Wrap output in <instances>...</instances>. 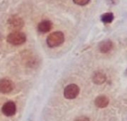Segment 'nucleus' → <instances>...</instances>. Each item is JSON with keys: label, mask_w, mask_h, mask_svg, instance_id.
I'll use <instances>...</instances> for the list:
<instances>
[{"label": "nucleus", "mask_w": 127, "mask_h": 121, "mask_svg": "<svg viewBox=\"0 0 127 121\" xmlns=\"http://www.w3.org/2000/svg\"><path fill=\"white\" fill-rule=\"evenodd\" d=\"M95 105L98 108H105L109 103V99L104 95L99 96L94 101Z\"/></svg>", "instance_id": "nucleus-8"}, {"label": "nucleus", "mask_w": 127, "mask_h": 121, "mask_svg": "<svg viewBox=\"0 0 127 121\" xmlns=\"http://www.w3.org/2000/svg\"><path fill=\"white\" fill-rule=\"evenodd\" d=\"M8 23L9 27L14 30L15 31H18L19 30L22 29L24 26V21L23 19L17 15H13L11 16L8 20Z\"/></svg>", "instance_id": "nucleus-3"}, {"label": "nucleus", "mask_w": 127, "mask_h": 121, "mask_svg": "<svg viewBox=\"0 0 127 121\" xmlns=\"http://www.w3.org/2000/svg\"><path fill=\"white\" fill-rule=\"evenodd\" d=\"M26 40L25 34L20 31H14L9 34L7 36V41L13 45H20Z\"/></svg>", "instance_id": "nucleus-2"}, {"label": "nucleus", "mask_w": 127, "mask_h": 121, "mask_svg": "<svg viewBox=\"0 0 127 121\" xmlns=\"http://www.w3.org/2000/svg\"><path fill=\"white\" fill-rule=\"evenodd\" d=\"M52 27V23L49 20H44L40 22L37 25V29L41 33H47L49 32Z\"/></svg>", "instance_id": "nucleus-7"}, {"label": "nucleus", "mask_w": 127, "mask_h": 121, "mask_svg": "<svg viewBox=\"0 0 127 121\" xmlns=\"http://www.w3.org/2000/svg\"><path fill=\"white\" fill-rule=\"evenodd\" d=\"M16 110H17L16 105L12 101H8L5 103L2 108V113L7 117H11L14 115L16 113Z\"/></svg>", "instance_id": "nucleus-5"}, {"label": "nucleus", "mask_w": 127, "mask_h": 121, "mask_svg": "<svg viewBox=\"0 0 127 121\" xmlns=\"http://www.w3.org/2000/svg\"><path fill=\"white\" fill-rule=\"evenodd\" d=\"M73 2L78 5L80 6H84L87 4H88V2H90V0H73Z\"/></svg>", "instance_id": "nucleus-12"}, {"label": "nucleus", "mask_w": 127, "mask_h": 121, "mask_svg": "<svg viewBox=\"0 0 127 121\" xmlns=\"http://www.w3.org/2000/svg\"><path fill=\"white\" fill-rule=\"evenodd\" d=\"M73 121H90V120L86 117H79L75 119Z\"/></svg>", "instance_id": "nucleus-13"}, {"label": "nucleus", "mask_w": 127, "mask_h": 121, "mask_svg": "<svg viewBox=\"0 0 127 121\" xmlns=\"http://www.w3.org/2000/svg\"><path fill=\"white\" fill-rule=\"evenodd\" d=\"M112 47H113L112 42L111 41H109V40H107V41L102 42L100 44V45H99V51L102 53H108V51H110L112 49Z\"/></svg>", "instance_id": "nucleus-9"}, {"label": "nucleus", "mask_w": 127, "mask_h": 121, "mask_svg": "<svg viewBox=\"0 0 127 121\" xmlns=\"http://www.w3.org/2000/svg\"><path fill=\"white\" fill-rule=\"evenodd\" d=\"M14 89V83L8 79L0 80V93L8 94Z\"/></svg>", "instance_id": "nucleus-6"}, {"label": "nucleus", "mask_w": 127, "mask_h": 121, "mask_svg": "<svg viewBox=\"0 0 127 121\" xmlns=\"http://www.w3.org/2000/svg\"><path fill=\"white\" fill-rule=\"evenodd\" d=\"M114 19V14L111 13H106L101 17V20L104 23H111Z\"/></svg>", "instance_id": "nucleus-11"}, {"label": "nucleus", "mask_w": 127, "mask_h": 121, "mask_svg": "<svg viewBox=\"0 0 127 121\" xmlns=\"http://www.w3.org/2000/svg\"><path fill=\"white\" fill-rule=\"evenodd\" d=\"M64 34L61 31H55L46 38V44L49 48H55L62 45L64 42Z\"/></svg>", "instance_id": "nucleus-1"}, {"label": "nucleus", "mask_w": 127, "mask_h": 121, "mask_svg": "<svg viewBox=\"0 0 127 121\" xmlns=\"http://www.w3.org/2000/svg\"><path fill=\"white\" fill-rule=\"evenodd\" d=\"M106 80V76L102 72H96L93 77V81L96 84H102Z\"/></svg>", "instance_id": "nucleus-10"}, {"label": "nucleus", "mask_w": 127, "mask_h": 121, "mask_svg": "<svg viewBox=\"0 0 127 121\" xmlns=\"http://www.w3.org/2000/svg\"><path fill=\"white\" fill-rule=\"evenodd\" d=\"M79 94V88L76 84L68 85L64 91V95L68 100L75 99Z\"/></svg>", "instance_id": "nucleus-4"}]
</instances>
